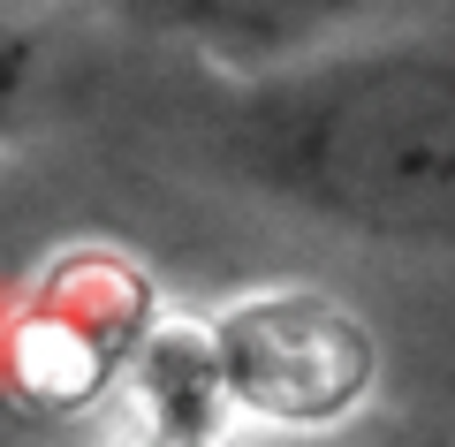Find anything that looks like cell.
<instances>
[{"instance_id":"6da1fadb","label":"cell","mask_w":455,"mask_h":447,"mask_svg":"<svg viewBox=\"0 0 455 447\" xmlns=\"http://www.w3.org/2000/svg\"><path fill=\"white\" fill-rule=\"evenodd\" d=\"M228 160L334 235L455 258V31L266 68L228 107Z\"/></svg>"},{"instance_id":"7a4b0ae2","label":"cell","mask_w":455,"mask_h":447,"mask_svg":"<svg viewBox=\"0 0 455 447\" xmlns=\"http://www.w3.org/2000/svg\"><path fill=\"white\" fill-rule=\"evenodd\" d=\"M205 364L220 387V410L274 432H326L372 402L379 387V341L341 296L319 288H259L212 311Z\"/></svg>"},{"instance_id":"3957f363","label":"cell","mask_w":455,"mask_h":447,"mask_svg":"<svg viewBox=\"0 0 455 447\" xmlns=\"http://www.w3.org/2000/svg\"><path fill=\"white\" fill-rule=\"evenodd\" d=\"M137 31L197 46L235 68H289L304 53H326V38L372 8V0H114Z\"/></svg>"},{"instance_id":"277c9868","label":"cell","mask_w":455,"mask_h":447,"mask_svg":"<svg viewBox=\"0 0 455 447\" xmlns=\"http://www.w3.org/2000/svg\"><path fill=\"white\" fill-rule=\"evenodd\" d=\"M31 68H38V46H31V31L0 16V129L16 122L23 92H31Z\"/></svg>"},{"instance_id":"5b68a950","label":"cell","mask_w":455,"mask_h":447,"mask_svg":"<svg viewBox=\"0 0 455 447\" xmlns=\"http://www.w3.org/2000/svg\"><path fill=\"white\" fill-rule=\"evenodd\" d=\"M145 447H205V432H152Z\"/></svg>"},{"instance_id":"8992f818","label":"cell","mask_w":455,"mask_h":447,"mask_svg":"<svg viewBox=\"0 0 455 447\" xmlns=\"http://www.w3.org/2000/svg\"><path fill=\"white\" fill-rule=\"evenodd\" d=\"M0 8H8V0H0Z\"/></svg>"}]
</instances>
